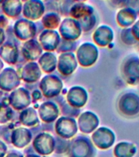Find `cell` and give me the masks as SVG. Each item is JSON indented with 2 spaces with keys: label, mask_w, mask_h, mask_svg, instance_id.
<instances>
[{
  "label": "cell",
  "mask_w": 139,
  "mask_h": 157,
  "mask_svg": "<svg viewBox=\"0 0 139 157\" xmlns=\"http://www.w3.org/2000/svg\"><path fill=\"white\" fill-rule=\"evenodd\" d=\"M118 111L124 117L133 119L139 116V94L136 92H124L117 101Z\"/></svg>",
  "instance_id": "cell-1"
},
{
  "label": "cell",
  "mask_w": 139,
  "mask_h": 157,
  "mask_svg": "<svg viewBox=\"0 0 139 157\" xmlns=\"http://www.w3.org/2000/svg\"><path fill=\"white\" fill-rule=\"evenodd\" d=\"M96 148L91 139L85 136H78L69 143L68 157H95Z\"/></svg>",
  "instance_id": "cell-2"
},
{
  "label": "cell",
  "mask_w": 139,
  "mask_h": 157,
  "mask_svg": "<svg viewBox=\"0 0 139 157\" xmlns=\"http://www.w3.org/2000/svg\"><path fill=\"white\" fill-rule=\"evenodd\" d=\"M122 77L129 85H139V57L129 55L124 58L120 66Z\"/></svg>",
  "instance_id": "cell-3"
},
{
  "label": "cell",
  "mask_w": 139,
  "mask_h": 157,
  "mask_svg": "<svg viewBox=\"0 0 139 157\" xmlns=\"http://www.w3.org/2000/svg\"><path fill=\"white\" fill-rule=\"evenodd\" d=\"M98 58V50L96 45L91 43H84L77 51V62L83 67L94 65Z\"/></svg>",
  "instance_id": "cell-4"
},
{
  "label": "cell",
  "mask_w": 139,
  "mask_h": 157,
  "mask_svg": "<svg viewBox=\"0 0 139 157\" xmlns=\"http://www.w3.org/2000/svg\"><path fill=\"white\" fill-rule=\"evenodd\" d=\"M91 141L95 147L101 150H107L114 145L116 135L112 129L100 127L93 132Z\"/></svg>",
  "instance_id": "cell-5"
},
{
  "label": "cell",
  "mask_w": 139,
  "mask_h": 157,
  "mask_svg": "<svg viewBox=\"0 0 139 157\" xmlns=\"http://www.w3.org/2000/svg\"><path fill=\"white\" fill-rule=\"evenodd\" d=\"M82 29L77 20L67 17L63 20L59 25V33L63 39L68 41H75L82 34Z\"/></svg>",
  "instance_id": "cell-6"
},
{
  "label": "cell",
  "mask_w": 139,
  "mask_h": 157,
  "mask_svg": "<svg viewBox=\"0 0 139 157\" xmlns=\"http://www.w3.org/2000/svg\"><path fill=\"white\" fill-rule=\"evenodd\" d=\"M57 134L63 139H68L77 134L78 125L75 119L72 117L59 118L55 124Z\"/></svg>",
  "instance_id": "cell-7"
},
{
  "label": "cell",
  "mask_w": 139,
  "mask_h": 157,
  "mask_svg": "<svg viewBox=\"0 0 139 157\" xmlns=\"http://www.w3.org/2000/svg\"><path fill=\"white\" fill-rule=\"evenodd\" d=\"M15 35L20 40H30L33 39L36 34L37 28L34 22L29 20H18L15 23L14 28Z\"/></svg>",
  "instance_id": "cell-8"
},
{
  "label": "cell",
  "mask_w": 139,
  "mask_h": 157,
  "mask_svg": "<svg viewBox=\"0 0 139 157\" xmlns=\"http://www.w3.org/2000/svg\"><path fill=\"white\" fill-rule=\"evenodd\" d=\"M63 88L62 81L56 76H45L40 83L41 93L46 98H51L59 94Z\"/></svg>",
  "instance_id": "cell-9"
},
{
  "label": "cell",
  "mask_w": 139,
  "mask_h": 157,
  "mask_svg": "<svg viewBox=\"0 0 139 157\" xmlns=\"http://www.w3.org/2000/svg\"><path fill=\"white\" fill-rule=\"evenodd\" d=\"M99 124L98 115L92 111H85L81 113L78 118V128L84 133H91L97 129Z\"/></svg>",
  "instance_id": "cell-10"
},
{
  "label": "cell",
  "mask_w": 139,
  "mask_h": 157,
  "mask_svg": "<svg viewBox=\"0 0 139 157\" xmlns=\"http://www.w3.org/2000/svg\"><path fill=\"white\" fill-rule=\"evenodd\" d=\"M114 39V31L112 27L107 25H101L94 29L93 33V40L97 46H109Z\"/></svg>",
  "instance_id": "cell-11"
},
{
  "label": "cell",
  "mask_w": 139,
  "mask_h": 157,
  "mask_svg": "<svg viewBox=\"0 0 139 157\" xmlns=\"http://www.w3.org/2000/svg\"><path fill=\"white\" fill-rule=\"evenodd\" d=\"M45 5L41 0H28L23 6V14L29 21H36L43 16Z\"/></svg>",
  "instance_id": "cell-12"
},
{
  "label": "cell",
  "mask_w": 139,
  "mask_h": 157,
  "mask_svg": "<svg viewBox=\"0 0 139 157\" xmlns=\"http://www.w3.org/2000/svg\"><path fill=\"white\" fill-rule=\"evenodd\" d=\"M68 104L77 109L83 107L88 101V93L85 88L80 86H75L70 88L67 96Z\"/></svg>",
  "instance_id": "cell-13"
},
{
  "label": "cell",
  "mask_w": 139,
  "mask_h": 157,
  "mask_svg": "<svg viewBox=\"0 0 139 157\" xmlns=\"http://www.w3.org/2000/svg\"><path fill=\"white\" fill-rule=\"evenodd\" d=\"M77 60L73 52H63L59 56L58 70L63 75H70L77 67Z\"/></svg>",
  "instance_id": "cell-14"
},
{
  "label": "cell",
  "mask_w": 139,
  "mask_h": 157,
  "mask_svg": "<svg viewBox=\"0 0 139 157\" xmlns=\"http://www.w3.org/2000/svg\"><path fill=\"white\" fill-rule=\"evenodd\" d=\"M39 44L47 51H54L60 44L59 34L52 29L44 30L39 36Z\"/></svg>",
  "instance_id": "cell-15"
},
{
  "label": "cell",
  "mask_w": 139,
  "mask_h": 157,
  "mask_svg": "<svg viewBox=\"0 0 139 157\" xmlns=\"http://www.w3.org/2000/svg\"><path fill=\"white\" fill-rule=\"evenodd\" d=\"M54 147L53 137L48 133H41L34 141V149L41 155L51 154L54 151Z\"/></svg>",
  "instance_id": "cell-16"
},
{
  "label": "cell",
  "mask_w": 139,
  "mask_h": 157,
  "mask_svg": "<svg viewBox=\"0 0 139 157\" xmlns=\"http://www.w3.org/2000/svg\"><path fill=\"white\" fill-rule=\"evenodd\" d=\"M9 103L16 110L27 107L30 104V97L28 91L23 88L13 91L10 95Z\"/></svg>",
  "instance_id": "cell-17"
},
{
  "label": "cell",
  "mask_w": 139,
  "mask_h": 157,
  "mask_svg": "<svg viewBox=\"0 0 139 157\" xmlns=\"http://www.w3.org/2000/svg\"><path fill=\"white\" fill-rule=\"evenodd\" d=\"M137 14L129 7H123L117 12L116 20L118 25L121 28L131 27L137 20Z\"/></svg>",
  "instance_id": "cell-18"
},
{
  "label": "cell",
  "mask_w": 139,
  "mask_h": 157,
  "mask_svg": "<svg viewBox=\"0 0 139 157\" xmlns=\"http://www.w3.org/2000/svg\"><path fill=\"white\" fill-rule=\"evenodd\" d=\"M94 13H96L94 8L91 5L85 2H75L71 7L69 17L77 21H80Z\"/></svg>",
  "instance_id": "cell-19"
},
{
  "label": "cell",
  "mask_w": 139,
  "mask_h": 157,
  "mask_svg": "<svg viewBox=\"0 0 139 157\" xmlns=\"http://www.w3.org/2000/svg\"><path fill=\"white\" fill-rule=\"evenodd\" d=\"M6 79H0V88L6 91H10L18 86L20 80L19 76L17 75L16 72L11 68L5 69L2 73L0 74Z\"/></svg>",
  "instance_id": "cell-20"
},
{
  "label": "cell",
  "mask_w": 139,
  "mask_h": 157,
  "mask_svg": "<svg viewBox=\"0 0 139 157\" xmlns=\"http://www.w3.org/2000/svg\"><path fill=\"white\" fill-rule=\"evenodd\" d=\"M42 49L41 45L35 39H30L23 45L22 48V53L24 55V58L29 61H35L38 58L41 54Z\"/></svg>",
  "instance_id": "cell-21"
},
{
  "label": "cell",
  "mask_w": 139,
  "mask_h": 157,
  "mask_svg": "<svg viewBox=\"0 0 139 157\" xmlns=\"http://www.w3.org/2000/svg\"><path fill=\"white\" fill-rule=\"evenodd\" d=\"M39 116L44 122H52L59 115L58 106L53 102H44L39 107Z\"/></svg>",
  "instance_id": "cell-22"
},
{
  "label": "cell",
  "mask_w": 139,
  "mask_h": 157,
  "mask_svg": "<svg viewBox=\"0 0 139 157\" xmlns=\"http://www.w3.org/2000/svg\"><path fill=\"white\" fill-rule=\"evenodd\" d=\"M31 141V132L29 130L23 128L15 129L12 132V142L15 147L22 148L29 144Z\"/></svg>",
  "instance_id": "cell-23"
},
{
  "label": "cell",
  "mask_w": 139,
  "mask_h": 157,
  "mask_svg": "<svg viewBox=\"0 0 139 157\" xmlns=\"http://www.w3.org/2000/svg\"><path fill=\"white\" fill-rule=\"evenodd\" d=\"M137 153L136 145L131 142H121L114 147L113 154L115 157H134Z\"/></svg>",
  "instance_id": "cell-24"
},
{
  "label": "cell",
  "mask_w": 139,
  "mask_h": 157,
  "mask_svg": "<svg viewBox=\"0 0 139 157\" xmlns=\"http://www.w3.org/2000/svg\"><path fill=\"white\" fill-rule=\"evenodd\" d=\"M41 76V71L39 66L34 62L27 64L22 71L21 77L27 83H34L39 79Z\"/></svg>",
  "instance_id": "cell-25"
},
{
  "label": "cell",
  "mask_w": 139,
  "mask_h": 157,
  "mask_svg": "<svg viewBox=\"0 0 139 157\" xmlns=\"http://www.w3.org/2000/svg\"><path fill=\"white\" fill-rule=\"evenodd\" d=\"M2 8L5 15L14 18L20 14L23 6L20 0H4Z\"/></svg>",
  "instance_id": "cell-26"
},
{
  "label": "cell",
  "mask_w": 139,
  "mask_h": 157,
  "mask_svg": "<svg viewBox=\"0 0 139 157\" xmlns=\"http://www.w3.org/2000/svg\"><path fill=\"white\" fill-rule=\"evenodd\" d=\"M0 56L10 65L15 64L17 61L18 50L15 45L7 44L0 48Z\"/></svg>",
  "instance_id": "cell-27"
},
{
  "label": "cell",
  "mask_w": 139,
  "mask_h": 157,
  "mask_svg": "<svg viewBox=\"0 0 139 157\" xmlns=\"http://www.w3.org/2000/svg\"><path fill=\"white\" fill-rule=\"evenodd\" d=\"M20 121L25 126H35L38 124L37 112L33 108H28L23 110L20 115Z\"/></svg>",
  "instance_id": "cell-28"
},
{
  "label": "cell",
  "mask_w": 139,
  "mask_h": 157,
  "mask_svg": "<svg viewBox=\"0 0 139 157\" xmlns=\"http://www.w3.org/2000/svg\"><path fill=\"white\" fill-rule=\"evenodd\" d=\"M56 57L51 52H46L39 59V65L46 73H51L55 69Z\"/></svg>",
  "instance_id": "cell-29"
},
{
  "label": "cell",
  "mask_w": 139,
  "mask_h": 157,
  "mask_svg": "<svg viewBox=\"0 0 139 157\" xmlns=\"http://www.w3.org/2000/svg\"><path fill=\"white\" fill-rule=\"evenodd\" d=\"M60 16L57 12H47L41 20L44 27L48 29H56L60 24Z\"/></svg>",
  "instance_id": "cell-30"
},
{
  "label": "cell",
  "mask_w": 139,
  "mask_h": 157,
  "mask_svg": "<svg viewBox=\"0 0 139 157\" xmlns=\"http://www.w3.org/2000/svg\"><path fill=\"white\" fill-rule=\"evenodd\" d=\"M78 22L80 23L82 31L85 33H89V32L92 31L97 25L98 17L96 13H94V14L90 15L80 21H78Z\"/></svg>",
  "instance_id": "cell-31"
},
{
  "label": "cell",
  "mask_w": 139,
  "mask_h": 157,
  "mask_svg": "<svg viewBox=\"0 0 139 157\" xmlns=\"http://www.w3.org/2000/svg\"><path fill=\"white\" fill-rule=\"evenodd\" d=\"M119 37H120V39L123 42V44L127 45V46H134V45H137L138 43V41L137 40L136 38L133 34L131 27L123 28L120 31Z\"/></svg>",
  "instance_id": "cell-32"
},
{
  "label": "cell",
  "mask_w": 139,
  "mask_h": 157,
  "mask_svg": "<svg viewBox=\"0 0 139 157\" xmlns=\"http://www.w3.org/2000/svg\"><path fill=\"white\" fill-rule=\"evenodd\" d=\"M12 117V109L7 104L0 103V123L5 124L11 120Z\"/></svg>",
  "instance_id": "cell-33"
},
{
  "label": "cell",
  "mask_w": 139,
  "mask_h": 157,
  "mask_svg": "<svg viewBox=\"0 0 139 157\" xmlns=\"http://www.w3.org/2000/svg\"><path fill=\"white\" fill-rule=\"evenodd\" d=\"M124 7H129L133 9L139 17V0H126Z\"/></svg>",
  "instance_id": "cell-34"
},
{
  "label": "cell",
  "mask_w": 139,
  "mask_h": 157,
  "mask_svg": "<svg viewBox=\"0 0 139 157\" xmlns=\"http://www.w3.org/2000/svg\"><path fill=\"white\" fill-rule=\"evenodd\" d=\"M107 3L113 8H123L125 7L126 0H107Z\"/></svg>",
  "instance_id": "cell-35"
},
{
  "label": "cell",
  "mask_w": 139,
  "mask_h": 157,
  "mask_svg": "<svg viewBox=\"0 0 139 157\" xmlns=\"http://www.w3.org/2000/svg\"><path fill=\"white\" fill-rule=\"evenodd\" d=\"M131 29L134 37H135L137 40L139 42V19L137 20L136 22L132 25Z\"/></svg>",
  "instance_id": "cell-36"
},
{
  "label": "cell",
  "mask_w": 139,
  "mask_h": 157,
  "mask_svg": "<svg viewBox=\"0 0 139 157\" xmlns=\"http://www.w3.org/2000/svg\"><path fill=\"white\" fill-rule=\"evenodd\" d=\"M7 24H8V20L5 16L2 15L0 16V28H4V27H7Z\"/></svg>",
  "instance_id": "cell-37"
},
{
  "label": "cell",
  "mask_w": 139,
  "mask_h": 157,
  "mask_svg": "<svg viewBox=\"0 0 139 157\" xmlns=\"http://www.w3.org/2000/svg\"><path fill=\"white\" fill-rule=\"evenodd\" d=\"M6 151H7V147L4 145V143H2L1 141H0V157L4 156L5 153H6Z\"/></svg>",
  "instance_id": "cell-38"
},
{
  "label": "cell",
  "mask_w": 139,
  "mask_h": 157,
  "mask_svg": "<svg viewBox=\"0 0 139 157\" xmlns=\"http://www.w3.org/2000/svg\"><path fill=\"white\" fill-rule=\"evenodd\" d=\"M41 98V94L39 91H34V93H33V98H34L35 101L40 100Z\"/></svg>",
  "instance_id": "cell-39"
},
{
  "label": "cell",
  "mask_w": 139,
  "mask_h": 157,
  "mask_svg": "<svg viewBox=\"0 0 139 157\" xmlns=\"http://www.w3.org/2000/svg\"><path fill=\"white\" fill-rule=\"evenodd\" d=\"M5 39V34H4V30L0 28V46L2 45V44L3 43Z\"/></svg>",
  "instance_id": "cell-40"
},
{
  "label": "cell",
  "mask_w": 139,
  "mask_h": 157,
  "mask_svg": "<svg viewBox=\"0 0 139 157\" xmlns=\"http://www.w3.org/2000/svg\"><path fill=\"white\" fill-rule=\"evenodd\" d=\"M7 157H21V155H18L16 153H12V154H9Z\"/></svg>",
  "instance_id": "cell-41"
},
{
  "label": "cell",
  "mask_w": 139,
  "mask_h": 157,
  "mask_svg": "<svg viewBox=\"0 0 139 157\" xmlns=\"http://www.w3.org/2000/svg\"><path fill=\"white\" fill-rule=\"evenodd\" d=\"M75 2H85L87 0H73Z\"/></svg>",
  "instance_id": "cell-42"
},
{
  "label": "cell",
  "mask_w": 139,
  "mask_h": 157,
  "mask_svg": "<svg viewBox=\"0 0 139 157\" xmlns=\"http://www.w3.org/2000/svg\"><path fill=\"white\" fill-rule=\"evenodd\" d=\"M2 67H3V63H2V61H1V60H0V71H1V70H2Z\"/></svg>",
  "instance_id": "cell-43"
},
{
  "label": "cell",
  "mask_w": 139,
  "mask_h": 157,
  "mask_svg": "<svg viewBox=\"0 0 139 157\" xmlns=\"http://www.w3.org/2000/svg\"><path fill=\"white\" fill-rule=\"evenodd\" d=\"M26 157H40V156H37V155H27Z\"/></svg>",
  "instance_id": "cell-44"
},
{
  "label": "cell",
  "mask_w": 139,
  "mask_h": 157,
  "mask_svg": "<svg viewBox=\"0 0 139 157\" xmlns=\"http://www.w3.org/2000/svg\"><path fill=\"white\" fill-rule=\"evenodd\" d=\"M3 2H4V0H0V4H1V3H2Z\"/></svg>",
  "instance_id": "cell-45"
},
{
  "label": "cell",
  "mask_w": 139,
  "mask_h": 157,
  "mask_svg": "<svg viewBox=\"0 0 139 157\" xmlns=\"http://www.w3.org/2000/svg\"><path fill=\"white\" fill-rule=\"evenodd\" d=\"M137 49H138V50H139V42H138V43H137Z\"/></svg>",
  "instance_id": "cell-46"
}]
</instances>
